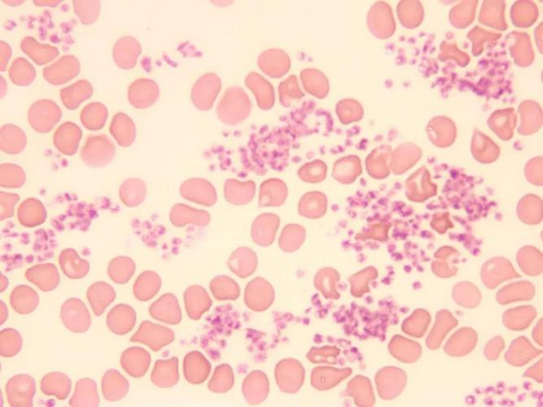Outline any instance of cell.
<instances>
[{
	"mask_svg": "<svg viewBox=\"0 0 543 407\" xmlns=\"http://www.w3.org/2000/svg\"><path fill=\"white\" fill-rule=\"evenodd\" d=\"M116 154L115 143L106 136L88 138L81 152L83 162L91 167H105L111 163Z\"/></svg>",
	"mask_w": 543,
	"mask_h": 407,
	"instance_id": "1",
	"label": "cell"
},
{
	"mask_svg": "<svg viewBox=\"0 0 543 407\" xmlns=\"http://www.w3.org/2000/svg\"><path fill=\"white\" fill-rule=\"evenodd\" d=\"M62 110L56 103L49 100L35 102L29 111V122L32 127L39 133H48L61 120Z\"/></svg>",
	"mask_w": 543,
	"mask_h": 407,
	"instance_id": "2",
	"label": "cell"
},
{
	"mask_svg": "<svg viewBox=\"0 0 543 407\" xmlns=\"http://www.w3.org/2000/svg\"><path fill=\"white\" fill-rule=\"evenodd\" d=\"M221 90V82L214 73L204 75L192 89V99L198 109L209 110Z\"/></svg>",
	"mask_w": 543,
	"mask_h": 407,
	"instance_id": "3",
	"label": "cell"
},
{
	"mask_svg": "<svg viewBox=\"0 0 543 407\" xmlns=\"http://www.w3.org/2000/svg\"><path fill=\"white\" fill-rule=\"evenodd\" d=\"M180 194L185 199L205 206H212L216 203L217 194L214 187L202 179H192L182 184Z\"/></svg>",
	"mask_w": 543,
	"mask_h": 407,
	"instance_id": "4",
	"label": "cell"
},
{
	"mask_svg": "<svg viewBox=\"0 0 543 407\" xmlns=\"http://www.w3.org/2000/svg\"><path fill=\"white\" fill-rule=\"evenodd\" d=\"M159 98L157 83L149 79H138L128 90V99L137 109H146L152 106Z\"/></svg>",
	"mask_w": 543,
	"mask_h": 407,
	"instance_id": "5",
	"label": "cell"
},
{
	"mask_svg": "<svg viewBox=\"0 0 543 407\" xmlns=\"http://www.w3.org/2000/svg\"><path fill=\"white\" fill-rule=\"evenodd\" d=\"M80 65L74 56L63 57L50 67L44 69V77L52 85H62L78 76Z\"/></svg>",
	"mask_w": 543,
	"mask_h": 407,
	"instance_id": "6",
	"label": "cell"
},
{
	"mask_svg": "<svg viewBox=\"0 0 543 407\" xmlns=\"http://www.w3.org/2000/svg\"><path fill=\"white\" fill-rule=\"evenodd\" d=\"M82 138V131L71 122L64 123L54 135V144L63 154L71 156L76 153Z\"/></svg>",
	"mask_w": 543,
	"mask_h": 407,
	"instance_id": "7",
	"label": "cell"
},
{
	"mask_svg": "<svg viewBox=\"0 0 543 407\" xmlns=\"http://www.w3.org/2000/svg\"><path fill=\"white\" fill-rule=\"evenodd\" d=\"M141 52V45L132 37H124L118 40L112 52L117 66L124 69H132L136 66Z\"/></svg>",
	"mask_w": 543,
	"mask_h": 407,
	"instance_id": "8",
	"label": "cell"
},
{
	"mask_svg": "<svg viewBox=\"0 0 543 407\" xmlns=\"http://www.w3.org/2000/svg\"><path fill=\"white\" fill-rule=\"evenodd\" d=\"M170 219L171 222L178 227L185 226L187 224H195L203 227L209 223L211 216L208 212L178 204L172 208Z\"/></svg>",
	"mask_w": 543,
	"mask_h": 407,
	"instance_id": "9",
	"label": "cell"
},
{
	"mask_svg": "<svg viewBox=\"0 0 543 407\" xmlns=\"http://www.w3.org/2000/svg\"><path fill=\"white\" fill-rule=\"evenodd\" d=\"M136 126L131 117L123 112H118L112 119L110 132L119 146H131L136 138Z\"/></svg>",
	"mask_w": 543,
	"mask_h": 407,
	"instance_id": "10",
	"label": "cell"
},
{
	"mask_svg": "<svg viewBox=\"0 0 543 407\" xmlns=\"http://www.w3.org/2000/svg\"><path fill=\"white\" fill-rule=\"evenodd\" d=\"M93 88L87 80L71 85V87L62 90L61 96L63 104L69 110L78 108L79 105L93 95Z\"/></svg>",
	"mask_w": 543,
	"mask_h": 407,
	"instance_id": "11",
	"label": "cell"
},
{
	"mask_svg": "<svg viewBox=\"0 0 543 407\" xmlns=\"http://www.w3.org/2000/svg\"><path fill=\"white\" fill-rule=\"evenodd\" d=\"M21 49L40 66L52 61L59 55V51L55 47L40 45L30 37H25L21 42Z\"/></svg>",
	"mask_w": 543,
	"mask_h": 407,
	"instance_id": "12",
	"label": "cell"
},
{
	"mask_svg": "<svg viewBox=\"0 0 543 407\" xmlns=\"http://www.w3.org/2000/svg\"><path fill=\"white\" fill-rule=\"evenodd\" d=\"M18 218L25 226L34 227L45 220V207L35 198L25 200L18 208Z\"/></svg>",
	"mask_w": 543,
	"mask_h": 407,
	"instance_id": "13",
	"label": "cell"
},
{
	"mask_svg": "<svg viewBox=\"0 0 543 407\" xmlns=\"http://www.w3.org/2000/svg\"><path fill=\"white\" fill-rule=\"evenodd\" d=\"M26 146V136L23 130L14 125H5L1 129V149L4 153L18 154Z\"/></svg>",
	"mask_w": 543,
	"mask_h": 407,
	"instance_id": "14",
	"label": "cell"
},
{
	"mask_svg": "<svg viewBox=\"0 0 543 407\" xmlns=\"http://www.w3.org/2000/svg\"><path fill=\"white\" fill-rule=\"evenodd\" d=\"M146 185L139 179H128L120 189V198L123 203L129 207L141 205L146 196Z\"/></svg>",
	"mask_w": 543,
	"mask_h": 407,
	"instance_id": "15",
	"label": "cell"
},
{
	"mask_svg": "<svg viewBox=\"0 0 543 407\" xmlns=\"http://www.w3.org/2000/svg\"><path fill=\"white\" fill-rule=\"evenodd\" d=\"M107 117L106 107L101 103H91L85 107L81 114V120L86 128L98 131L105 126Z\"/></svg>",
	"mask_w": 543,
	"mask_h": 407,
	"instance_id": "16",
	"label": "cell"
},
{
	"mask_svg": "<svg viewBox=\"0 0 543 407\" xmlns=\"http://www.w3.org/2000/svg\"><path fill=\"white\" fill-rule=\"evenodd\" d=\"M185 297H190L195 300L194 302H188L187 304V309L190 314L192 319H197L202 317V315L207 312L211 307L212 304L211 299L209 298L208 293L202 287L193 286L189 288L186 292Z\"/></svg>",
	"mask_w": 543,
	"mask_h": 407,
	"instance_id": "17",
	"label": "cell"
},
{
	"mask_svg": "<svg viewBox=\"0 0 543 407\" xmlns=\"http://www.w3.org/2000/svg\"><path fill=\"white\" fill-rule=\"evenodd\" d=\"M9 77L13 83L21 87H25L33 83L35 78V71L31 64L24 58H18L12 64L9 69Z\"/></svg>",
	"mask_w": 543,
	"mask_h": 407,
	"instance_id": "18",
	"label": "cell"
},
{
	"mask_svg": "<svg viewBox=\"0 0 543 407\" xmlns=\"http://www.w3.org/2000/svg\"><path fill=\"white\" fill-rule=\"evenodd\" d=\"M248 184H242L235 180H228L225 184V198L234 205H245L254 196L255 189L246 191L245 187Z\"/></svg>",
	"mask_w": 543,
	"mask_h": 407,
	"instance_id": "19",
	"label": "cell"
},
{
	"mask_svg": "<svg viewBox=\"0 0 543 407\" xmlns=\"http://www.w3.org/2000/svg\"><path fill=\"white\" fill-rule=\"evenodd\" d=\"M211 291L215 298L220 301L234 300L238 298L239 289L238 285L232 278L226 276H218L212 281Z\"/></svg>",
	"mask_w": 543,
	"mask_h": 407,
	"instance_id": "20",
	"label": "cell"
},
{
	"mask_svg": "<svg viewBox=\"0 0 543 407\" xmlns=\"http://www.w3.org/2000/svg\"><path fill=\"white\" fill-rule=\"evenodd\" d=\"M25 182L24 170L13 164L1 165V186L8 189H18Z\"/></svg>",
	"mask_w": 543,
	"mask_h": 407,
	"instance_id": "21",
	"label": "cell"
},
{
	"mask_svg": "<svg viewBox=\"0 0 543 407\" xmlns=\"http://www.w3.org/2000/svg\"><path fill=\"white\" fill-rule=\"evenodd\" d=\"M233 383L232 369L224 364L215 371L214 376L209 384V388L215 393H225L232 388Z\"/></svg>",
	"mask_w": 543,
	"mask_h": 407,
	"instance_id": "22",
	"label": "cell"
},
{
	"mask_svg": "<svg viewBox=\"0 0 543 407\" xmlns=\"http://www.w3.org/2000/svg\"><path fill=\"white\" fill-rule=\"evenodd\" d=\"M75 13H76L82 23L90 25L98 20L100 11L99 1H74Z\"/></svg>",
	"mask_w": 543,
	"mask_h": 407,
	"instance_id": "23",
	"label": "cell"
},
{
	"mask_svg": "<svg viewBox=\"0 0 543 407\" xmlns=\"http://www.w3.org/2000/svg\"><path fill=\"white\" fill-rule=\"evenodd\" d=\"M19 201V196L1 192V217L2 219L13 216L16 204Z\"/></svg>",
	"mask_w": 543,
	"mask_h": 407,
	"instance_id": "24",
	"label": "cell"
},
{
	"mask_svg": "<svg viewBox=\"0 0 543 407\" xmlns=\"http://www.w3.org/2000/svg\"><path fill=\"white\" fill-rule=\"evenodd\" d=\"M0 46H1V71H4L12 54V50L10 46L3 41L0 42Z\"/></svg>",
	"mask_w": 543,
	"mask_h": 407,
	"instance_id": "25",
	"label": "cell"
}]
</instances>
